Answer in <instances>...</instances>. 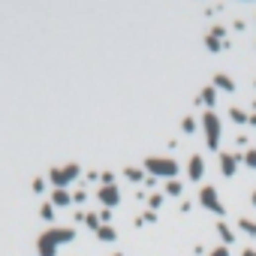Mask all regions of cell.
Here are the masks:
<instances>
[{"mask_svg":"<svg viewBox=\"0 0 256 256\" xmlns=\"http://www.w3.org/2000/svg\"><path fill=\"white\" fill-rule=\"evenodd\" d=\"M202 100H205L208 105H214V100H217V94H214V88H205V91H202Z\"/></svg>","mask_w":256,"mask_h":256,"instance_id":"5bb4252c","label":"cell"},{"mask_svg":"<svg viewBox=\"0 0 256 256\" xmlns=\"http://www.w3.org/2000/svg\"><path fill=\"white\" fill-rule=\"evenodd\" d=\"M214 85H217V88H223V91H235V82H232L229 76H223V72L214 79Z\"/></svg>","mask_w":256,"mask_h":256,"instance_id":"8fae6325","label":"cell"},{"mask_svg":"<svg viewBox=\"0 0 256 256\" xmlns=\"http://www.w3.org/2000/svg\"><path fill=\"white\" fill-rule=\"evenodd\" d=\"M100 202H102L105 208H115V205L121 202V193H118V187H115V184H105V187L100 190Z\"/></svg>","mask_w":256,"mask_h":256,"instance_id":"5b68a950","label":"cell"},{"mask_svg":"<svg viewBox=\"0 0 256 256\" xmlns=\"http://www.w3.org/2000/svg\"><path fill=\"white\" fill-rule=\"evenodd\" d=\"M235 160H238V157H232V154H223V157H220V169H223V175H229V178L235 175V169H238Z\"/></svg>","mask_w":256,"mask_h":256,"instance_id":"ba28073f","label":"cell"},{"mask_svg":"<svg viewBox=\"0 0 256 256\" xmlns=\"http://www.w3.org/2000/svg\"><path fill=\"white\" fill-rule=\"evenodd\" d=\"M127 178H130V181H142V172H139V169H127Z\"/></svg>","mask_w":256,"mask_h":256,"instance_id":"ffe728a7","label":"cell"},{"mask_svg":"<svg viewBox=\"0 0 256 256\" xmlns=\"http://www.w3.org/2000/svg\"><path fill=\"white\" fill-rule=\"evenodd\" d=\"M193 127H196V124H193V118H184V130H187V133H193Z\"/></svg>","mask_w":256,"mask_h":256,"instance_id":"7402d4cb","label":"cell"},{"mask_svg":"<svg viewBox=\"0 0 256 256\" xmlns=\"http://www.w3.org/2000/svg\"><path fill=\"white\" fill-rule=\"evenodd\" d=\"M211 256H229V250H226V247H217V250H214Z\"/></svg>","mask_w":256,"mask_h":256,"instance_id":"603a6c76","label":"cell"},{"mask_svg":"<svg viewBox=\"0 0 256 256\" xmlns=\"http://www.w3.org/2000/svg\"><path fill=\"white\" fill-rule=\"evenodd\" d=\"M69 202H76L66 190H54V196H51V205H69Z\"/></svg>","mask_w":256,"mask_h":256,"instance_id":"9c48e42d","label":"cell"},{"mask_svg":"<svg viewBox=\"0 0 256 256\" xmlns=\"http://www.w3.org/2000/svg\"><path fill=\"white\" fill-rule=\"evenodd\" d=\"M36 244H40V253H43V256H54V253H57V241L51 238V232H46Z\"/></svg>","mask_w":256,"mask_h":256,"instance_id":"8992f818","label":"cell"},{"mask_svg":"<svg viewBox=\"0 0 256 256\" xmlns=\"http://www.w3.org/2000/svg\"><path fill=\"white\" fill-rule=\"evenodd\" d=\"M43 217H46V220H51V217H54V205H46L43 208Z\"/></svg>","mask_w":256,"mask_h":256,"instance_id":"44dd1931","label":"cell"},{"mask_svg":"<svg viewBox=\"0 0 256 256\" xmlns=\"http://www.w3.org/2000/svg\"><path fill=\"white\" fill-rule=\"evenodd\" d=\"M217 232H220V238H223L226 244H232V241H235V235L229 232V226H226V223H220V226H217Z\"/></svg>","mask_w":256,"mask_h":256,"instance_id":"4fadbf2b","label":"cell"},{"mask_svg":"<svg viewBox=\"0 0 256 256\" xmlns=\"http://www.w3.org/2000/svg\"><path fill=\"white\" fill-rule=\"evenodd\" d=\"M238 226H241L244 232H250V235H256V223H250V220H238Z\"/></svg>","mask_w":256,"mask_h":256,"instance_id":"9a60e30c","label":"cell"},{"mask_svg":"<svg viewBox=\"0 0 256 256\" xmlns=\"http://www.w3.org/2000/svg\"><path fill=\"white\" fill-rule=\"evenodd\" d=\"M79 178V166H66V169H51V184L57 190H63L69 181H76Z\"/></svg>","mask_w":256,"mask_h":256,"instance_id":"3957f363","label":"cell"},{"mask_svg":"<svg viewBox=\"0 0 256 256\" xmlns=\"http://www.w3.org/2000/svg\"><path fill=\"white\" fill-rule=\"evenodd\" d=\"M199 199H202V205H205L208 211H214V214H223V205H220V199H217V190H214L211 184H205V187H202Z\"/></svg>","mask_w":256,"mask_h":256,"instance_id":"277c9868","label":"cell"},{"mask_svg":"<svg viewBox=\"0 0 256 256\" xmlns=\"http://www.w3.org/2000/svg\"><path fill=\"white\" fill-rule=\"evenodd\" d=\"M145 169H148L151 175H163V178H172L178 172V163L169 160V157H151V160H145Z\"/></svg>","mask_w":256,"mask_h":256,"instance_id":"6da1fadb","label":"cell"},{"mask_svg":"<svg viewBox=\"0 0 256 256\" xmlns=\"http://www.w3.org/2000/svg\"><path fill=\"white\" fill-rule=\"evenodd\" d=\"M232 121H238V124H244V121H247V115L241 112V108H232Z\"/></svg>","mask_w":256,"mask_h":256,"instance_id":"2e32d148","label":"cell"},{"mask_svg":"<svg viewBox=\"0 0 256 256\" xmlns=\"http://www.w3.org/2000/svg\"><path fill=\"white\" fill-rule=\"evenodd\" d=\"M51 238L57 244H66V241H72V229H51Z\"/></svg>","mask_w":256,"mask_h":256,"instance_id":"30bf717a","label":"cell"},{"mask_svg":"<svg viewBox=\"0 0 256 256\" xmlns=\"http://www.w3.org/2000/svg\"><path fill=\"white\" fill-rule=\"evenodd\" d=\"M244 256H256V250H244Z\"/></svg>","mask_w":256,"mask_h":256,"instance_id":"cb8c5ba5","label":"cell"},{"mask_svg":"<svg viewBox=\"0 0 256 256\" xmlns=\"http://www.w3.org/2000/svg\"><path fill=\"white\" fill-rule=\"evenodd\" d=\"M202 172H205V160L196 154V157H190V178L193 181H202Z\"/></svg>","mask_w":256,"mask_h":256,"instance_id":"52a82bcc","label":"cell"},{"mask_svg":"<svg viewBox=\"0 0 256 256\" xmlns=\"http://www.w3.org/2000/svg\"><path fill=\"white\" fill-rule=\"evenodd\" d=\"M244 163H247L250 169H256V151H247V157H244Z\"/></svg>","mask_w":256,"mask_h":256,"instance_id":"ac0fdd59","label":"cell"},{"mask_svg":"<svg viewBox=\"0 0 256 256\" xmlns=\"http://www.w3.org/2000/svg\"><path fill=\"white\" fill-rule=\"evenodd\" d=\"M97 235H100V241H115V229L112 226H100Z\"/></svg>","mask_w":256,"mask_h":256,"instance_id":"7c38bea8","label":"cell"},{"mask_svg":"<svg viewBox=\"0 0 256 256\" xmlns=\"http://www.w3.org/2000/svg\"><path fill=\"white\" fill-rule=\"evenodd\" d=\"M253 205H256V193H253Z\"/></svg>","mask_w":256,"mask_h":256,"instance_id":"d4e9b609","label":"cell"},{"mask_svg":"<svg viewBox=\"0 0 256 256\" xmlns=\"http://www.w3.org/2000/svg\"><path fill=\"white\" fill-rule=\"evenodd\" d=\"M166 190H169V196H178V193H181V184H178V181H169Z\"/></svg>","mask_w":256,"mask_h":256,"instance_id":"e0dca14e","label":"cell"},{"mask_svg":"<svg viewBox=\"0 0 256 256\" xmlns=\"http://www.w3.org/2000/svg\"><path fill=\"white\" fill-rule=\"evenodd\" d=\"M202 127H205V136H208V148L217 151V148H220V121H217V115L214 112H205Z\"/></svg>","mask_w":256,"mask_h":256,"instance_id":"7a4b0ae2","label":"cell"},{"mask_svg":"<svg viewBox=\"0 0 256 256\" xmlns=\"http://www.w3.org/2000/svg\"><path fill=\"white\" fill-rule=\"evenodd\" d=\"M205 46H208L211 51H217V49H220V43H217V36H208V40H205Z\"/></svg>","mask_w":256,"mask_h":256,"instance_id":"d6986e66","label":"cell"}]
</instances>
